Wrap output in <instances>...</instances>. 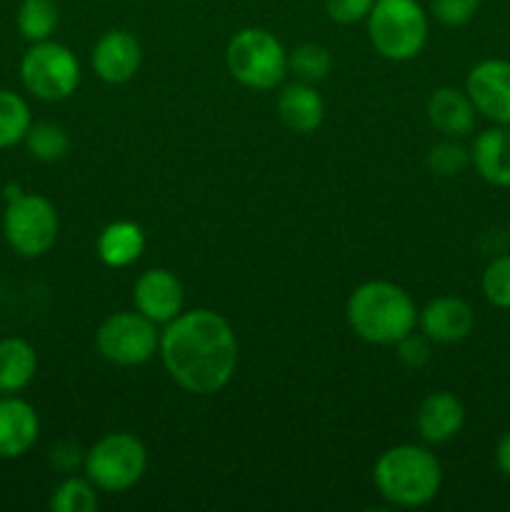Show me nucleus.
<instances>
[{"label":"nucleus","instance_id":"1","mask_svg":"<svg viewBox=\"0 0 510 512\" xmlns=\"http://www.w3.org/2000/svg\"><path fill=\"white\" fill-rule=\"evenodd\" d=\"M160 358L175 385L190 395H215L238 368V338L228 320L195 308L170 320L160 333Z\"/></svg>","mask_w":510,"mask_h":512},{"label":"nucleus","instance_id":"2","mask_svg":"<svg viewBox=\"0 0 510 512\" xmlns=\"http://www.w3.org/2000/svg\"><path fill=\"white\" fill-rule=\"evenodd\" d=\"M345 318L353 333L373 345H395L413 333L418 308L400 285L368 280L350 293Z\"/></svg>","mask_w":510,"mask_h":512},{"label":"nucleus","instance_id":"3","mask_svg":"<svg viewBox=\"0 0 510 512\" xmlns=\"http://www.w3.org/2000/svg\"><path fill=\"white\" fill-rule=\"evenodd\" d=\"M373 483L380 498L398 508H423L443 485L440 460L420 445H395L385 450L373 468Z\"/></svg>","mask_w":510,"mask_h":512},{"label":"nucleus","instance_id":"4","mask_svg":"<svg viewBox=\"0 0 510 512\" xmlns=\"http://www.w3.org/2000/svg\"><path fill=\"white\" fill-rule=\"evenodd\" d=\"M365 23L375 53L393 63L413 60L428 40V15L418 0H375Z\"/></svg>","mask_w":510,"mask_h":512},{"label":"nucleus","instance_id":"5","mask_svg":"<svg viewBox=\"0 0 510 512\" xmlns=\"http://www.w3.org/2000/svg\"><path fill=\"white\" fill-rule=\"evenodd\" d=\"M225 65L245 88L273 90L288 75V50L265 28H243L228 40Z\"/></svg>","mask_w":510,"mask_h":512},{"label":"nucleus","instance_id":"6","mask_svg":"<svg viewBox=\"0 0 510 512\" xmlns=\"http://www.w3.org/2000/svg\"><path fill=\"white\" fill-rule=\"evenodd\" d=\"M3 233L10 248L23 258H43L58 240V210L38 193H23L18 185L5 190Z\"/></svg>","mask_w":510,"mask_h":512},{"label":"nucleus","instance_id":"7","mask_svg":"<svg viewBox=\"0 0 510 512\" xmlns=\"http://www.w3.org/2000/svg\"><path fill=\"white\" fill-rule=\"evenodd\" d=\"M85 478L103 493L135 488L148 470V450L133 433H110L85 453Z\"/></svg>","mask_w":510,"mask_h":512},{"label":"nucleus","instance_id":"8","mask_svg":"<svg viewBox=\"0 0 510 512\" xmlns=\"http://www.w3.org/2000/svg\"><path fill=\"white\" fill-rule=\"evenodd\" d=\"M20 80L33 98L58 103L80 85V63L70 48L55 40L30 43L20 60Z\"/></svg>","mask_w":510,"mask_h":512},{"label":"nucleus","instance_id":"9","mask_svg":"<svg viewBox=\"0 0 510 512\" xmlns=\"http://www.w3.org/2000/svg\"><path fill=\"white\" fill-rule=\"evenodd\" d=\"M95 348L108 363L120 368H138L148 363L160 348L158 325L143 313H113L100 323Z\"/></svg>","mask_w":510,"mask_h":512},{"label":"nucleus","instance_id":"10","mask_svg":"<svg viewBox=\"0 0 510 512\" xmlns=\"http://www.w3.org/2000/svg\"><path fill=\"white\" fill-rule=\"evenodd\" d=\"M465 93L480 115L510 128V60L488 58L473 65L465 80Z\"/></svg>","mask_w":510,"mask_h":512},{"label":"nucleus","instance_id":"11","mask_svg":"<svg viewBox=\"0 0 510 512\" xmlns=\"http://www.w3.org/2000/svg\"><path fill=\"white\" fill-rule=\"evenodd\" d=\"M133 303L135 310L153 320L155 325H168L183 313V285L170 270L150 268L135 280Z\"/></svg>","mask_w":510,"mask_h":512},{"label":"nucleus","instance_id":"12","mask_svg":"<svg viewBox=\"0 0 510 512\" xmlns=\"http://www.w3.org/2000/svg\"><path fill=\"white\" fill-rule=\"evenodd\" d=\"M90 63H93L95 75L103 83H128L140 70L143 48H140L138 38L133 33H128V30H108L95 43Z\"/></svg>","mask_w":510,"mask_h":512},{"label":"nucleus","instance_id":"13","mask_svg":"<svg viewBox=\"0 0 510 512\" xmlns=\"http://www.w3.org/2000/svg\"><path fill=\"white\" fill-rule=\"evenodd\" d=\"M420 330L430 343L455 345L468 338L475 328V313L470 303L455 295H443L425 305L418 313Z\"/></svg>","mask_w":510,"mask_h":512},{"label":"nucleus","instance_id":"14","mask_svg":"<svg viewBox=\"0 0 510 512\" xmlns=\"http://www.w3.org/2000/svg\"><path fill=\"white\" fill-rule=\"evenodd\" d=\"M40 435V418L28 400L0 395V460L28 453Z\"/></svg>","mask_w":510,"mask_h":512},{"label":"nucleus","instance_id":"15","mask_svg":"<svg viewBox=\"0 0 510 512\" xmlns=\"http://www.w3.org/2000/svg\"><path fill=\"white\" fill-rule=\"evenodd\" d=\"M415 425H418V433L425 443H448L465 425L463 400L448 390H435V393L425 395L418 413H415Z\"/></svg>","mask_w":510,"mask_h":512},{"label":"nucleus","instance_id":"16","mask_svg":"<svg viewBox=\"0 0 510 512\" xmlns=\"http://www.w3.org/2000/svg\"><path fill=\"white\" fill-rule=\"evenodd\" d=\"M470 163L480 178L495 188H510V128L495 125L475 135L470 145Z\"/></svg>","mask_w":510,"mask_h":512},{"label":"nucleus","instance_id":"17","mask_svg":"<svg viewBox=\"0 0 510 512\" xmlns=\"http://www.w3.org/2000/svg\"><path fill=\"white\" fill-rule=\"evenodd\" d=\"M425 110H428L430 125L440 130L445 138H465L468 133H473L478 110L465 90L443 85V88L433 90Z\"/></svg>","mask_w":510,"mask_h":512},{"label":"nucleus","instance_id":"18","mask_svg":"<svg viewBox=\"0 0 510 512\" xmlns=\"http://www.w3.org/2000/svg\"><path fill=\"white\" fill-rule=\"evenodd\" d=\"M278 118L293 133H315L325 118V103L315 85L303 80L285 85L278 95Z\"/></svg>","mask_w":510,"mask_h":512},{"label":"nucleus","instance_id":"19","mask_svg":"<svg viewBox=\"0 0 510 512\" xmlns=\"http://www.w3.org/2000/svg\"><path fill=\"white\" fill-rule=\"evenodd\" d=\"M145 233L133 220H115L100 230L95 253L108 268H128L143 255Z\"/></svg>","mask_w":510,"mask_h":512},{"label":"nucleus","instance_id":"20","mask_svg":"<svg viewBox=\"0 0 510 512\" xmlns=\"http://www.w3.org/2000/svg\"><path fill=\"white\" fill-rule=\"evenodd\" d=\"M38 370V355L25 338L0 340V395H18Z\"/></svg>","mask_w":510,"mask_h":512},{"label":"nucleus","instance_id":"21","mask_svg":"<svg viewBox=\"0 0 510 512\" xmlns=\"http://www.w3.org/2000/svg\"><path fill=\"white\" fill-rule=\"evenodd\" d=\"M15 23L28 43L50 40L60 23L58 0H23L18 15H15Z\"/></svg>","mask_w":510,"mask_h":512},{"label":"nucleus","instance_id":"22","mask_svg":"<svg viewBox=\"0 0 510 512\" xmlns=\"http://www.w3.org/2000/svg\"><path fill=\"white\" fill-rule=\"evenodd\" d=\"M30 125H33L30 105L25 103L23 95L13 90H0V150L23 143Z\"/></svg>","mask_w":510,"mask_h":512},{"label":"nucleus","instance_id":"23","mask_svg":"<svg viewBox=\"0 0 510 512\" xmlns=\"http://www.w3.org/2000/svg\"><path fill=\"white\" fill-rule=\"evenodd\" d=\"M25 145H28V153L35 160H40V163H55V160H63L68 155L70 138L63 125L43 120V123L30 125L28 135H25Z\"/></svg>","mask_w":510,"mask_h":512},{"label":"nucleus","instance_id":"24","mask_svg":"<svg viewBox=\"0 0 510 512\" xmlns=\"http://www.w3.org/2000/svg\"><path fill=\"white\" fill-rule=\"evenodd\" d=\"M330 68H333V55L320 43H303L288 53V70L303 83H320L328 78Z\"/></svg>","mask_w":510,"mask_h":512},{"label":"nucleus","instance_id":"25","mask_svg":"<svg viewBox=\"0 0 510 512\" xmlns=\"http://www.w3.org/2000/svg\"><path fill=\"white\" fill-rule=\"evenodd\" d=\"M95 485L88 478H65L50 495V510L53 512H93L98 510V495Z\"/></svg>","mask_w":510,"mask_h":512},{"label":"nucleus","instance_id":"26","mask_svg":"<svg viewBox=\"0 0 510 512\" xmlns=\"http://www.w3.org/2000/svg\"><path fill=\"white\" fill-rule=\"evenodd\" d=\"M470 165V150L460 138H443L428 150V168L440 178H455Z\"/></svg>","mask_w":510,"mask_h":512},{"label":"nucleus","instance_id":"27","mask_svg":"<svg viewBox=\"0 0 510 512\" xmlns=\"http://www.w3.org/2000/svg\"><path fill=\"white\" fill-rule=\"evenodd\" d=\"M480 288L493 308L510 310V253L498 255L485 265Z\"/></svg>","mask_w":510,"mask_h":512},{"label":"nucleus","instance_id":"28","mask_svg":"<svg viewBox=\"0 0 510 512\" xmlns=\"http://www.w3.org/2000/svg\"><path fill=\"white\" fill-rule=\"evenodd\" d=\"M480 8V0H430V13L438 23L448 28H460L470 23Z\"/></svg>","mask_w":510,"mask_h":512},{"label":"nucleus","instance_id":"29","mask_svg":"<svg viewBox=\"0 0 510 512\" xmlns=\"http://www.w3.org/2000/svg\"><path fill=\"white\" fill-rule=\"evenodd\" d=\"M375 0H325V13L333 23L353 25L370 15Z\"/></svg>","mask_w":510,"mask_h":512},{"label":"nucleus","instance_id":"30","mask_svg":"<svg viewBox=\"0 0 510 512\" xmlns=\"http://www.w3.org/2000/svg\"><path fill=\"white\" fill-rule=\"evenodd\" d=\"M395 348H398L400 363L408 365V368H423L430 360V340L425 335L408 333L395 343Z\"/></svg>","mask_w":510,"mask_h":512},{"label":"nucleus","instance_id":"31","mask_svg":"<svg viewBox=\"0 0 510 512\" xmlns=\"http://www.w3.org/2000/svg\"><path fill=\"white\" fill-rule=\"evenodd\" d=\"M495 463H498V470L510 478V430L500 438L498 448H495Z\"/></svg>","mask_w":510,"mask_h":512},{"label":"nucleus","instance_id":"32","mask_svg":"<svg viewBox=\"0 0 510 512\" xmlns=\"http://www.w3.org/2000/svg\"><path fill=\"white\" fill-rule=\"evenodd\" d=\"M508 235H510V223H508Z\"/></svg>","mask_w":510,"mask_h":512}]
</instances>
